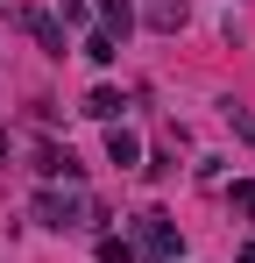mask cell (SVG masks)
Masks as SVG:
<instances>
[{
	"instance_id": "cell-7",
	"label": "cell",
	"mask_w": 255,
	"mask_h": 263,
	"mask_svg": "<svg viewBox=\"0 0 255 263\" xmlns=\"http://www.w3.org/2000/svg\"><path fill=\"white\" fill-rule=\"evenodd\" d=\"M121 107H128V100H121L114 86H92V100H85V114H92V121H121Z\"/></svg>"
},
{
	"instance_id": "cell-6",
	"label": "cell",
	"mask_w": 255,
	"mask_h": 263,
	"mask_svg": "<svg viewBox=\"0 0 255 263\" xmlns=\"http://www.w3.org/2000/svg\"><path fill=\"white\" fill-rule=\"evenodd\" d=\"M29 36L42 43V57H64V22L57 14H29Z\"/></svg>"
},
{
	"instance_id": "cell-10",
	"label": "cell",
	"mask_w": 255,
	"mask_h": 263,
	"mask_svg": "<svg viewBox=\"0 0 255 263\" xmlns=\"http://www.w3.org/2000/svg\"><path fill=\"white\" fill-rule=\"evenodd\" d=\"M99 263H142V256H135V242H121V235H99Z\"/></svg>"
},
{
	"instance_id": "cell-3",
	"label": "cell",
	"mask_w": 255,
	"mask_h": 263,
	"mask_svg": "<svg viewBox=\"0 0 255 263\" xmlns=\"http://www.w3.org/2000/svg\"><path fill=\"white\" fill-rule=\"evenodd\" d=\"M107 164L135 171V164H142V135H135V128H121V121H107Z\"/></svg>"
},
{
	"instance_id": "cell-2",
	"label": "cell",
	"mask_w": 255,
	"mask_h": 263,
	"mask_svg": "<svg viewBox=\"0 0 255 263\" xmlns=\"http://www.w3.org/2000/svg\"><path fill=\"white\" fill-rule=\"evenodd\" d=\"M36 220L64 235V228H85V220H99V214H92L85 192H36Z\"/></svg>"
},
{
	"instance_id": "cell-14",
	"label": "cell",
	"mask_w": 255,
	"mask_h": 263,
	"mask_svg": "<svg viewBox=\"0 0 255 263\" xmlns=\"http://www.w3.org/2000/svg\"><path fill=\"white\" fill-rule=\"evenodd\" d=\"M0 157H7V128H0Z\"/></svg>"
},
{
	"instance_id": "cell-13",
	"label": "cell",
	"mask_w": 255,
	"mask_h": 263,
	"mask_svg": "<svg viewBox=\"0 0 255 263\" xmlns=\"http://www.w3.org/2000/svg\"><path fill=\"white\" fill-rule=\"evenodd\" d=\"M241 263H255V242H248V249H241Z\"/></svg>"
},
{
	"instance_id": "cell-1",
	"label": "cell",
	"mask_w": 255,
	"mask_h": 263,
	"mask_svg": "<svg viewBox=\"0 0 255 263\" xmlns=\"http://www.w3.org/2000/svg\"><path fill=\"white\" fill-rule=\"evenodd\" d=\"M135 235H142V249L156 263H177V249H184V235H177V220H170L163 206H142V214H135Z\"/></svg>"
},
{
	"instance_id": "cell-5",
	"label": "cell",
	"mask_w": 255,
	"mask_h": 263,
	"mask_svg": "<svg viewBox=\"0 0 255 263\" xmlns=\"http://www.w3.org/2000/svg\"><path fill=\"white\" fill-rule=\"evenodd\" d=\"M36 171H42V178H71V185H78V157L57 149V142H36Z\"/></svg>"
},
{
	"instance_id": "cell-12",
	"label": "cell",
	"mask_w": 255,
	"mask_h": 263,
	"mask_svg": "<svg viewBox=\"0 0 255 263\" xmlns=\"http://www.w3.org/2000/svg\"><path fill=\"white\" fill-rule=\"evenodd\" d=\"M234 206H248V214H255V178H241V185H234Z\"/></svg>"
},
{
	"instance_id": "cell-11",
	"label": "cell",
	"mask_w": 255,
	"mask_h": 263,
	"mask_svg": "<svg viewBox=\"0 0 255 263\" xmlns=\"http://www.w3.org/2000/svg\"><path fill=\"white\" fill-rule=\"evenodd\" d=\"M227 121H234V135H241V142H255V107H227Z\"/></svg>"
},
{
	"instance_id": "cell-9",
	"label": "cell",
	"mask_w": 255,
	"mask_h": 263,
	"mask_svg": "<svg viewBox=\"0 0 255 263\" xmlns=\"http://www.w3.org/2000/svg\"><path fill=\"white\" fill-rule=\"evenodd\" d=\"M85 57H92V64H114V57H121V43H114L107 29H92V36H85Z\"/></svg>"
},
{
	"instance_id": "cell-4",
	"label": "cell",
	"mask_w": 255,
	"mask_h": 263,
	"mask_svg": "<svg viewBox=\"0 0 255 263\" xmlns=\"http://www.w3.org/2000/svg\"><path fill=\"white\" fill-rule=\"evenodd\" d=\"M142 14H149V29H156V36H177V29L192 22V0H149Z\"/></svg>"
},
{
	"instance_id": "cell-8",
	"label": "cell",
	"mask_w": 255,
	"mask_h": 263,
	"mask_svg": "<svg viewBox=\"0 0 255 263\" xmlns=\"http://www.w3.org/2000/svg\"><path fill=\"white\" fill-rule=\"evenodd\" d=\"M99 22H107V36L121 43L128 29H135V7H128V0H99Z\"/></svg>"
}]
</instances>
